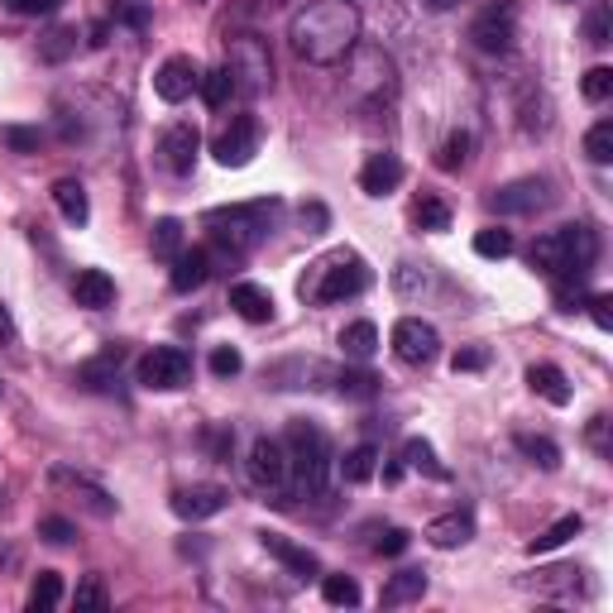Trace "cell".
<instances>
[{
  "label": "cell",
  "mask_w": 613,
  "mask_h": 613,
  "mask_svg": "<svg viewBox=\"0 0 613 613\" xmlns=\"http://www.w3.org/2000/svg\"><path fill=\"white\" fill-rule=\"evenodd\" d=\"M288 43L303 63L335 67L360 43V10H355V0H311L288 25Z\"/></svg>",
  "instance_id": "6da1fadb"
},
{
  "label": "cell",
  "mask_w": 613,
  "mask_h": 613,
  "mask_svg": "<svg viewBox=\"0 0 613 613\" xmlns=\"http://www.w3.org/2000/svg\"><path fill=\"white\" fill-rule=\"evenodd\" d=\"M283 206L273 196H259V202H235V206H216V212L202 216L206 240L221 259H250L264 240L273 235V221H279Z\"/></svg>",
  "instance_id": "7a4b0ae2"
},
{
  "label": "cell",
  "mask_w": 613,
  "mask_h": 613,
  "mask_svg": "<svg viewBox=\"0 0 613 613\" xmlns=\"http://www.w3.org/2000/svg\"><path fill=\"white\" fill-rule=\"evenodd\" d=\"M599 250H604L599 245V230L575 221V226L547 230V235L527 250V259H532V269L547 273V279L557 283V279H585V273L599 264Z\"/></svg>",
  "instance_id": "3957f363"
},
{
  "label": "cell",
  "mask_w": 613,
  "mask_h": 613,
  "mask_svg": "<svg viewBox=\"0 0 613 613\" xmlns=\"http://www.w3.org/2000/svg\"><path fill=\"white\" fill-rule=\"evenodd\" d=\"M283 446H288V480L297 484V494H307V499H327L331 470H335L331 436L321 432L317 422L293 418V422H288Z\"/></svg>",
  "instance_id": "277c9868"
},
{
  "label": "cell",
  "mask_w": 613,
  "mask_h": 613,
  "mask_svg": "<svg viewBox=\"0 0 613 613\" xmlns=\"http://www.w3.org/2000/svg\"><path fill=\"white\" fill-rule=\"evenodd\" d=\"M369 288V269L360 254H331V259H317L311 273L303 279V297L317 307H335V303H350Z\"/></svg>",
  "instance_id": "5b68a950"
},
{
  "label": "cell",
  "mask_w": 613,
  "mask_h": 613,
  "mask_svg": "<svg viewBox=\"0 0 613 613\" xmlns=\"http://www.w3.org/2000/svg\"><path fill=\"white\" fill-rule=\"evenodd\" d=\"M345 58H350L345 87H350V97L360 101V106H388V101L398 97V63H393L379 43H355Z\"/></svg>",
  "instance_id": "8992f818"
},
{
  "label": "cell",
  "mask_w": 613,
  "mask_h": 613,
  "mask_svg": "<svg viewBox=\"0 0 613 613\" xmlns=\"http://www.w3.org/2000/svg\"><path fill=\"white\" fill-rule=\"evenodd\" d=\"M226 67L235 77V91L240 97H264L273 87V53L259 34H235L226 39Z\"/></svg>",
  "instance_id": "52a82bcc"
},
{
  "label": "cell",
  "mask_w": 613,
  "mask_h": 613,
  "mask_svg": "<svg viewBox=\"0 0 613 613\" xmlns=\"http://www.w3.org/2000/svg\"><path fill=\"white\" fill-rule=\"evenodd\" d=\"M470 43L480 53L489 58H508L518 43V5L513 0H494V5H484L480 15H474L470 25Z\"/></svg>",
  "instance_id": "ba28073f"
},
{
  "label": "cell",
  "mask_w": 613,
  "mask_h": 613,
  "mask_svg": "<svg viewBox=\"0 0 613 613\" xmlns=\"http://www.w3.org/2000/svg\"><path fill=\"white\" fill-rule=\"evenodd\" d=\"M135 379H140V388L173 393V388L192 384V355L182 350V345H154V350L135 365Z\"/></svg>",
  "instance_id": "9c48e42d"
},
{
  "label": "cell",
  "mask_w": 613,
  "mask_h": 613,
  "mask_svg": "<svg viewBox=\"0 0 613 613\" xmlns=\"http://www.w3.org/2000/svg\"><path fill=\"white\" fill-rule=\"evenodd\" d=\"M196 154H202V130L192 120H173L164 135H158V168L173 173V178H192L196 173Z\"/></svg>",
  "instance_id": "30bf717a"
},
{
  "label": "cell",
  "mask_w": 613,
  "mask_h": 613,
  "mask_svg": "<svg viewBox=\"0 0 613 613\" xmlns=\"http://www.w3.org/2000/svg\"><path fill=\"white\" fill-rule=\"evenodd\" d=\"M259 144H264V125L254 120V115H230V125L212 140V154L221 168H245V164H254Z\"/></svg>",
  "instance_id": "8fae6325"
},
{
  "label": "cell",
  "mask_w": 613,
  "mask_h": 613,
  "mask_svg": "<svg viewBox=\"0 0 613 613\" xmlns=\"http://www.w3.org/2000/svg\"><path fill=\"white\" fill-rule=\"evenodd\" d=\"M245 474L254 489L264 494H283L288 489V446L279 436H254L250 456H245Z\"/></svg>",
  "instance_id": "7c38bea8"
},
{
  "label": "cell",
  "mask_w": 613,
  "mask_h": 613,
  "mask_svg": "<svg viewBox=\"0 0 613 613\" xmlns=\"http://www.w3.org/2000/svg\"><path fill=\"white\" fill-rule=\"evenodd\" d=\"M551 182L547 178H518V182H503V188L489 192V206L499 216H537L551 206Z\"/></svg>",
  "instance_id": "4fadbf2b"
},
{
  "label": "cell",
  "mask_w": 613,
  "mask_h": 613,
  "mask_svg": "<svg viewBox=\"0 0 613 613\" xmlns=\"http://www.w3.org/2000/svg\"><path fill=\"white\" fill-rule=\"evenodd\" d=\"M393 355H398L403 365L422 369V365H432L436 355H442V335H436L432 321H422V317H403L398 327H393Z\"/></svg>",
  "instance_id": "5bb4252c"
},
{
  "label": "cell",
  "mask_w": 613,
  "mask_h": 613,
  "mask_svg": "<svg viewBox=\"0 0 613 613\" xmlns=\"http://www.w3.org/2000/svg\"><path fill=\"white\" fill-rule=\"evenodd\" d=\"M49 484L53 489H73V499L87 508V513H97V518H115V494L106 489V484H97L91 474H82V470H67V465H53L49 470Z\"/></svg>",
  "instance_id": "9a60e30c"
},
{
  "label": "cell",
  "mask_w": 613,
  "mask_h": 613,
  "mask_svg": "<svg viewBox=\"0 0 613 613\" xmlns=\"http://www.w3.org/2000/svg\"><path fill=\"white\" fill-rule=\"evenodd\" d=\"M196 82H202V67H196L188 53H173L154 67V97L168 101V106H182L196 91Z\"/></svg>",
  "instance_id": "2e32d148"
},
{
  "label": "cell",
  "mask_w": 613,
  "mask_h": 613,
  "mask_svg": "<svg viewBox=\"0 0 613 613\" xmlns=\"http://www.w3.org/2000/svg\"><path fill=\"white\" fill-rule=\"evenodd\" d=\"M226 508H230V489H221V484H188V489L173 494V513L182 523H206V518L226 513Z\"/></svg>",
  "instance_id": "e0dca14e"
},
{
  "label": "cell",
  "mask_w": 613,
  "mask_h": 613,
  "mask_svg": "<svg viewBox=\"0 0 613 613\" xmlns=\"http://www.w3.org/2000/svg\"><path fill=\"white\" fill-rule=\"evenodd\" d=\"M403 158L398 154H388V149H379V154H369L365 158V168H360V192L365 196H388V192H398L403 188Z\"/></svg>",
  "instance_id": "ac0fdd59"
},
{
  "label": "cell",
  "mask_w": 613,
  "mask_h": 613,
  "mask_svg": "<svg viewBox=\"0 0 613 613\" xmlns=\"http://www.w3.org/2000/svg\"><path fill=\"white\" fill-rule=\"evenodd\" d=\"M259 547L269 551V557L279 561V565H288L293 575H303V580H311V575H321V561L311 557L307 547H297L293 537H283V532H269V527H264V532H259Z\"/></svg>",
  "instance_id": "d6986e66"
},
{
  "label": "cell",
  "mask_w": 613,
  "mask_h": 613,
  "mask_svg": "<svg viewBox=\"0 0 613 613\" xmlns=\"http://www.w3.org/2000/svg\"><path fill=\"white\" fill-rule=\"evenodd\" d=\"M120 365H125V350L120 345H106L101 355H91V360L77 365V384H82L87 393H111L115 384H120Z\"/></svg>",
  "instance_id": "ffe728a7"
},
{
  "label": "cell",
  "mask_w": 613,
  "mask_h": 613,
  "mask_svg": "<svg viewBox=\"0 0 613 613\" xmlns=\"http://www.w3.org/2000/svg\"><path fill=\"white\" fill-rule=\"evenodd\" d=\"M230 311L250 327H264L273 321V293L264 283H230Z\"/></svg>",
  "instance_id": "44dd1931"
},
{
  "label": "cell",
  "mask_w": 613,
  "mask_h": 613,
  "mask_svg": "<svg viewBox=\"0 0 613 613\" xmlns=\"http://www.w3.org/2000/svg\"><path fill=\"white\" fill-rule=\"evenodd\" d=\"M426 541H432L436 551H460V547H470L474 541V518L470 513H446V518H432L426 523Z\"/></svg>",
  "instance_id": "7402d4cb"
},
{
  "label": "cell",
  "mask_w": 613,
  "mask_h": 613,
  "mask_svg": "<svg viewBox=\"0 0 613 613\" xmlns=\"http://www.w3.org/2000/svg\"><path fill=\"white\" fill-rule=\"evenodd\" d=\"M518 585H523V589H537V595H565V599H575V595L585 589V571H580V565H551V571L523 575Z\"/></svg>",
  "instance_id": "603a6c76"
},
{
  "label": "cell",
  "mask_w": 613,
  "mask_h": 613,
  "mask_svg": "<svg viewBox=\"0 0 613 613\" xmlns=\"http://www.w3.org/2000/svg\"><path fill=\"white\" fill-rule=\"evenodd\" d=\"M73 303L87 311H106L115 303V279L106 269H82L73 279Z\"/></svg>",
  "instance_id": "cb8c5ba5"
},
{
  "label": "cell",
  "mask_w": 613,
  "mask_h": 613,
  "mask_svg": "<svg viewBox=\"0 0 613 613\" xmlns=\"http://www.w3.org/2000/svg\"><path fill=\"white\" fill-rule=\"evenodd\" d=\"M206 279H212V250H182L178 259H173V293H196Z\"/></svg>",
  "instance_id": "d4e9b609"
},
{
  "label": "cell",
  "mask_w": 613,
  "mask_h": 613,
  "mask_svg": "<svg viewBox=\"0 0 613 613\" xmlns=\"http://www.w3.org/2000/svg\"><path fill=\"white\" fill-rule=\"evenodd\" d=\"M527 388L537 393V398H547L551 408H571V398H575L571 379H565L557 365H532L527 369Z\"/></svg>",
  "instance_id": "484cf974"
},
{
  "label": "cell",
  "mask_w": 613,
  "mask_h": 613,
  "mask_svg": "<svg viewBox=\"0 0 613 613\" xmlns=\"http://www.w3.org/2000/svg\"><path fill=\"white\" fill-rule=\"evenodd\" d=\"M53 206H58V216H63L67 226H77L82 230L91 221V202H87V188L77 178H58L53 182Z\"/></svg>",
  "instance_id": "4316f807"
},
{
  "label": "cell",
  "mask_w": 613,
  "mask_h": 613,
  "mask_svg": "<svg viewBox=\"0 0 613 613\" xmlns=\"http://www.w3.org/2000/svg\"><path fill=\"white\" fill-rule=\"evenodd\" d=\"M426 571H418V565H408V571H398V575H388V585H384V595H379V604L384 609H403V604H418V599L426 595Z\"/></svg>",
  "instance_id": "83f0119b"
},
{
  "label": "cell",
  "mask_w": 613,
  "mask_h": 613,
  "mask_svg": "<svg viewBox=\"0 0 613 613\" xmlns=\"http://www.w3.org/2000/svg\"><path fill=\"white\" fill-rule=\"evenodd\" d=\"M149 250H154V259H164V264H173L182 250H188V235H182V221H178V216H164V221H154Z\"/></svg>",
  "instance_id": "f1b7e54d"
},
{
  "label": "cell",
  "mask_w": 613,
  "mask_h": 613,
  "mask_svg": "<svg viewBox=\"0 0 613 613\" xmlns=\"http://www.w3.org/2000/svg\"><path fill=\"white\" fill-rule=\"evenodd\" d=\"M580 532H585V518H580V513H565L561 523H551L547 532H541V537H532V541H527V551H532V557H547V551L565 547V541L580 537Z\"/></svg>",
  "instance_id": "f546056e"
},
{
  "label": "cell",
  "mask_w": 613,
  "mask_h": 613,
  "mask_svg": "<svg viewBox=\"0 0 613 613\" xmlns=\"http://www.w3.org/2000/svg\"><path fill=\"white\" fill-rule=\"evenodd\" d=\"M513 446L523 450V456H527L537 470H561V446L551 442V436H541V432H518Z\"/></svg>",
  "instance_id": "4dcf8cb0"
},
{
  "label": "cell",
  "mask_w": 613,
  "mask_h": 613,
  "mask_svg": "<svg viewBox=\"0 0 613 613\" xmlns=\"http://www.w3.org/2000/svg\"><path fill=\"white\" fill-rule=\"evenodd\" d=\"M341 350L350 355V360H374V350H379V327L374 321H350V327L341 331Z\"/></svg>",
  "instance_id": "1f68e13d"
},
{
  "label": "cell",
  "mask_w": 613,
  "mask_h": 613,
  "mask_svg": "<svg viewBox=\"0 0 613 613\" xmlns=\"http://www.w3.org/2000/svg\"><path fill=\"white\" fill-rule=\"evenodd\" d=\"M29 613H53L58 604H63V575L58 571H39L34 575V585H29Z\"/></svg>",
  "instance_id": "d6a6232c"
},
{
  "label": "cell",
  "mask_w": 613,
  "mask_h": 613,
  "mask_svg": "<svg viewBox=\"0 0 613 613\" xmlns=\"http://www.w3.org/2000/svg\"><path fill=\"white\" fill-rule=\"evenodd\" d=\"M374 470H379V446H355V450H345V460H341V480L345 484H369L374 480Z\"/></svg>",
  "instance_id": "836d02e7"
},
{
  "label": "cell",
  "mask_w": 613,
  "mask_h": 613,
  "mask_svg": "<svg viewBox=\"0 0 613 613\" xmlns=\"http://www.w3.org/2000/svg\"><path fill=\"white\" fill-rule=\"evenodd\" d=\"M403 465L408 470H422V474H432V480H446V465L436 460V450H432V442H422V436H408L403 442Z\"/></svg>",
  "instance_id": "e575fe53"
},
{
  "label": "cell",
  "mask_w": 613,
  "mask_h": 613,
  "mask_svg": "<svg viewBox=\"0 0 613 613\" xmlns=\"http://www.w3.org/2000/svg\"><path fill=\"white\" fill-rule=\"evenodd\" d=\"M77 39H82L77 25H58V29H49L39 39V58H43V63H67V58L77 53Z\"/></svg>",
  "instance_id": "d590c367"
},
{
  "label": "cell",
  "mask_w": 613,
  "mask_h": 613,
  "mask_svg": "<svg viewBox=\"0 0 613 613\" xmlns=\"http://www.w3.org/2000/svg\"><path fill=\"white\" fill-rule=\"evenodd\" d=\"M196 91H202V101L212 111H221L230 97H235V77H230V67H212V73H202V82H196Z\"/></svg>",
  "instance_id": "8d00e7d4"
},
{
  "label": "cell",
  "mask_w": 613,
  "mask_h": 613,
  "mask_svg": "<svg viewBox=\"0 0 613 613\" xmlns=\"http://www.w3.org/2000/svg\"><path fill=\"white\" fill-rule=\"evenodd\" d=\"M412 221H418V230H426V235H442V230H450V206L442 196H422V202L412 206Z\"/></svg>",
  "instance_id": "74e56055"
},
{
  "label": "cell",
  "mask_w": 613,
  "mask_h": 613,
  "mask_svg": "<svg viewBox=\"0 0 613 613\" xmlns=\"http://www.w3.org/2000/svg\"><path fill=\"white\" fill-rule=\"evenodd\" d=\"M335 393H341V398H355V403H369L379 393V379L365 374V369H341V374H335Z\"/></svg>",
  "instance_id": "f35d334b"
},
{
  "label": "cell",
  "mask_w": 613,
  "mask_h": 613,
  "mask_svg": "<svg viewBox=\"0 0 613 613\" xmlns=\"http://www.w3.org/2000/svg\"><path fill=\"white\" fill-rule=\"evenodd\" d=\"M321 599H327L331 609H355L360 604V585H355L350 575H321Z\"/></svg>",
  "instance_id": "ab89813d"
},
{
  "label": "cell",
  "mask_w": 613,
  "mask_h": 613,
  "mask_svg": "<svg viewBox=\"0 0 613 613\" xmlns=\"http://www.w3.org/2000/svg\"><path fill=\"white\" fill-rule=\"evenodd\" d=\"M111 20L125 29H149L154 20V0H111Z\"/></svg>",
  "instance_id": "60d3db41"
},
{
  "label": "cell",
  "mask_w": 613,
  "mask_h": 613,
  "mask_svg": "<svg viewBox=\"0 0 613 613\" xmlns=\"http://www.w3.org/2000/svg\"><path fill=\"white\" fill-rule=\"evenodd\" d=\"M518 245H513V230H499V226H489V230H480L474 235V254L480 259H508Z\"/></svg>",
  "instance_id": "b9f144b4"
},
{
  "label": "cell",
  "mask_w": 613,
  "mask_h": 613,
  "mask_svg": "<svg viewBox=\"0 0 613 613\" xmlns=\"http://www.w3.org/2000/svg\"><path fill=\"white\" fill-rule=\"evenodd\" d=\"M585 158L589 164H599V168L613 164V120H599L595 130L585 135Z\"/></svg>",
  "instance_id": "7bdbcfd3"
},
{
  "label": "cell",
  "mask_w": 613,
  "mask_h": 613,
  "mask_svg": "<svg viewBox=\"0 0 613 613\" xmlns=\"http://www.w3.org/2000/svg\"><path fill=\"white\" fill-rule=\"evenodd\" d=\"M426 288H432V273L418 269V264H398L393 269V293L398 297H422Z\"/></svg>",
  "instance_id": "ee69618b"
},
{
  "label": "cell",
  "mask_w": 613,
  "mask_h": 613,
  "mask_svg": "<svg viewBox=\"0 0 613 613\" xmlns=\"http://www.w3.org/2000/svg\"><path fill=\"white\" fill-rule=\"evenodd\" d=\"M470 130H450L446 135V144H442V154H436V164H442L446 173H456V168H465L470 164Z\"/></svg>",
  "instance_id": "f6af8a7d"
},
{
  "label": "cell",
  "mask_w": 613,
  "mask_h": 613,
  "mask_svg": "<svg viewBox=\"0 0 613 613\" xmlns=\"http://www.w3.org/2000/svg\"><path fill=\"white\" fill-rule=\"evenodd\" d=\"M0 144H5L10 154H39L43 135L29 130V125H0Z\"/></svg>",
  "instance_id": "bcb514c9"
},
{
  "label": "cell",
  "mask_w": 613,
  "mask_h": 613,
  "mask_svg": "<svg viewBox=\"0 0 613 613\" xmlns=\"http://www.w3.org/2000/svg\"><path fill=\"white\" fill-rule=\"evenodd\" d=\"M580 91H585V101H595V106H604V101L613 97V67H589L585 73V82H580Z\"/></svg>",
  "instance_id": "7dc6e473"
},
{
  "label": "cell",
  "mask_w": 613,
  "mask_h": 613,
  "mask_svg": "<svg viewBox=\"0 0 613 613\" xmlns=\"http://www.w3.org/2000/svg\"><path fill=\"white\" fill-rule=\"evenodd\" d=\"M585 39L595 43V49H604L613 39V20H609V5H589L585 10Z\"/></svg>",
  "instance_id": "c3c4849f"
},
{
  "label": "cell",
  "mask_w": 613,
  "mask_h": 613,
  "mask_svg": "<svg viewBox=\"0 0 613 613\" xmlns=\"http://www.w3.org/2000/svg\"><path fill=\"white\" fill-rule=\"evenodd\" d=\"M73 604L77 609H111V595H106V585H101V575H87V580L73 589Z\"/></svg>",
  "instance_id": "681fc988"
},
{
  "label": "cell",
  "mask_w": 613,
  "mask_h": 613,
  "mask_svg": "<svg viewBox=\"0 0 613 613\" xmlns=\"http://www.w3.org/2000/svg\"><path fill=\"white\" fill-rule=\"evenodd\" d=\"M240 369H245V355H240L235 345H216L212 350V374L216 379H235Z\"/></svg>",
  "instance_id": "f907efd6"
},
{
  "label": "cell",
  "mask_w": 613,
  "mask_h": 613,
  "mask_svg": "<svg viewBox=\"0 0 613 613\" xmlns=\"http://www.w3.org/2000/svg\"><path fill=\"white\" fill-rule=\"evenodd\" d=\"M408 547H412V532L408 527H384V532H379V541H374L379 557H403Z\"/></svg>",
  "instance_id": "816d5d0a"
},
{
  "label": "cell",
  "mask_w": 613,
  "mask_h": 613,
  "mask_svg": "<svg viewBox=\"0 0 613 613\" xmlns=\"http://www.w3.org/2000/svg\"><path fill=\"white\" fill-rule=\"evenodd\" d=\"M585 283L580 279H557V307L561 311H585Z\"/></svg>",
  "instance_id": "f5cc1de1"
},
{
  "label": "cell",
  "mask_w": 613,
  "mask_h": 613,
  "mask_svg": "<svg viewBox=\"0 0 613 613\" xmlns=\"http://www.w3.org/2000/svg\"><path fill=\"white\" fill-rule=\"evenodd\" d=\"M39 537L43 541H53V547H67V541H73L77 537V527L73 523H67V518H39Z\"/></svg>",
  "instance_id": "db71d44e"
},
{
  "label": "cell",
  "mask_w": 613,
  "mask_h": 613,
  "mask_svg": "<svg viewBox=\"0 0 613 613\" xmlns=\"http://www.w3.org/2000/svg\"><path fill=\"white\" fill-rule=\"evenodd\" d=\"M297 221H303L307 235H327V230H331V212L321 202H307L303 212H297Z\"/></svg>",
  "instance_id": "11a10c76"
},
{
  "label": "cell",
  "mask_w": 613,
  "mask_h": 613,
  "mask_svg": "<svg viewBox=\"0 0 613 613\" xmlns=\"http://www.w3.org/2000/svg\"><path fill=\"white\" fill-rule=\"evenodd\" d=\"M484 365H489V350H480V345H470V350H456V355H450V369H456V374H480Z\"/></svg>",
  "instance_id": "9f6ffc18"
},
{
  "label": "cell",
  "mask_w": 613,
  "mask_h": 613,
  "mask_svg": "<svg viewBox=\"0 0 613 613\" xmlns=\"http://www.w3.org/2000/svg\"><path fill=\"white\" fill-rule=\"evenodd\" d=\"M585 307H589V317H595L599 331H613V297L609 293H589Z\"/></svg>",
  "instance_id": "6f0895ef"
},
{
  "label": "cell",
  "mask_w": 613,
  "mask_h": 613,
  "mask_svg": "<svg viewBox=\"0 0 613 613\" xmlns=\"http://www.w3.org/2000/svg\"><path fill=\"white\" fill-rule=\"evenodd\" d=\"M63 0H5L10 15H25V20H39V15H53Z\"/></svg>",
  "instance_id": "680465c9"
},
{
  "label": "cell",
  "mask_w": 613,
  "mask_h": 613,
  "mask_svg": "<svg viewBox=\"0 0 613 613\" xmlns=\"http://www.w3.org/2000/svg\"><path fill=\"white\" fill-rule=\"evenodd\" d=\"M589 446H595L599 450V456H609V418H604V412H599V418H589Z\"/></svg>",
  "instance_id": "91938a15"
},
{
  "label": "cell",
  "mask_w": 613,
  "mask_h": 613,
  "mask_svg": "<svg viewBox=\"0 0 613 613\" xmlns=\"http://www.w3.org/2000/svg\"><path fill=\"white\" fill-rule=\"evenodd\" d=\"M20 341V331H15V317H10V307L0 303V350H10V345Z\"/></svg>",
  "instance_id": "94428289"
},
{
  "label": "cell",
  "mask_w": 613,
  "mask_h": 613,
  "mask_svg": "<svg viewBox=\"0 0 613 613\" xmlns=\"http://www.w3.org/2000/svg\"><path fill=\"white\" fill-rule=\"evenodd\" d=\"M422 5H426V10H436V15H446V10H456L460 0H422Z\"/></svg>",
  "instance_id": "6125c7cd"
},
{
  "label": "cell",
  "mask_w": 613,
  "mask_h": 613,
  "mask_svg": "<svg viewBox=\"0 0 613 613\" xmlns=\"http://www.w3.org/2000/svg\"><path fill=\"white\" fill-rule=\"evenodd\" d=\"M250 5H254V10H283L288 0H250Z\"/></svg>",
  "instance_id": "be15d7a7"
},
{
  "label": "cell",
  "mask_w": 613,
  "mask_h": 613,
  "mask_svg": "<svg viewBox=\"0 0 613 613\" xmlns=\"http://www.w3.org/2000/svg\"><path fill=\"white\" fill-rule=\"evenodd\" d=\"M0 398H5V384H0Z\"/></svg>",
  "instance_id": "e7e4bbea"
},
{
  "label": "cell",
  "mask_w": 613,
  "mask_h": 613,
  "mask_svg": "<svg viewBox=\"0 0 613 613\" xmlns=\"http://www.w3.org/2000/svg\"><path fill=\"white\" fill-rule=\"evenodd\" d=\"M196 5H206V0H196Z\"/></svg>",
  "instance_id": "03108f58"
}]
</instances>
